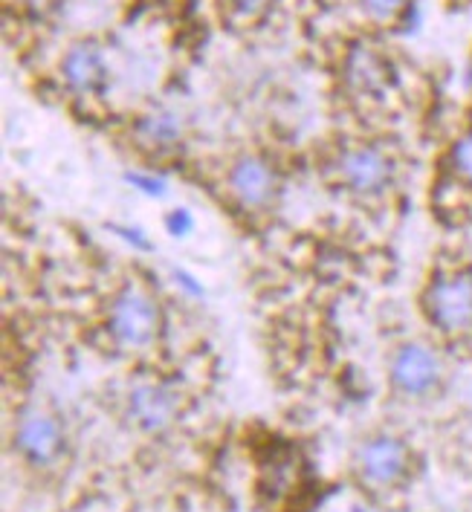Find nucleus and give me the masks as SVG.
<instances>
[{
    "label": "nucleus",
    "mask_w": 472,
    "mask_h": 512,
    "mask_svg": "<svg viewBox=\"0 0 472 512\" xmlns=\"http://www.w3.org/2000/svg\"><path fill=\"white\" fill-rule=\"evenodd\" d=\"M348 79L360 93H380L389 81V67L368 47H357L348 55Z\"/></svg>",
    "instance_id": "obj_11"
},
{
    "label": "nucleus",
    "mask_w": 472,
    "mask_h": 512,
    "mask_svg": "<svg viewBox=\"0 0 472 512\" xmlns=\"http://www.w3.org/2000/svg\"><path fill=\"white\" fill-rule=\"evenodd\" d=\"M125 411H128L131 423L142 432H166L174 426V420L180 414V397L174 388H168L166 382L142 379V382L131 385V391L125 397Z\"/></svg>",
    "instance_id": "obj_5"
},
{
    "label": "nucleus",
    "mask_w": 472,
    "mask_h": 512,
    "mask_svg": "<svg viewBox=\"0 0 472 512\" xmlns=\"http://www.w3.org/2000/svg\"><path fill=\"white\" fill-rule=\"evenodd\" d=\"M226 183H229V194L235 197V203L241 209L258 212L273 203L278 191V174L270 160H264L258 154H247V157L232 162Z\"/></svg>",
    "instance_id": "obj_6"
},
{
    "label": "nucleus",
    "mask_w": 472,
    "mask_h": 512,
    "mask_svg": "<svg viewBox=\"0 0 472 512\" xmlns=\"http://www.w3.org/2000/svg\"><path fill=\"white\" fill-rule=\"evenodd\" d=\"M61 79L64 84L79 93V96H96L105 90L108 84V61L105 53L93 44V41H82L73 44L67 55L61 58Z\"/></svg>",
    "instance_id": "obj_9"
},
{
    "label": "nucleus",
    "mask_w": 472,
    "mask_h": 512,
    "mask_svg": "<svg viewBox=\"0 0 472 512\" xmlns=\"http://www.w3.org/2000/svg\"><path fill=\"white\" fill-rule=\"evenodd\" d=\"M357 3L371 21H394L409 6V0H357Z\"/></svg>",
    "instance_id": "obj_14"
},
{
    "label": "nucleus",
    "mask_w": 472,
    "mask_h": 512,
    "mask_svg": "<svg viewBox=\"0 0 472 512\" xmlns=\"http://www.w3.org/2000/svg\"><path fill=\"white\" fill-rule=\"evenodd\" d=\"M183 134H186V122L174 110L157 108L145 113V116H139L137 136L142 139V145H148V148H157V151L174 148L183 139Z\"/></svg>",
    "instance_id": "obj_10"
},
{
    "label": "nucleus",
    "mask_w": 472,
    "mask_h": 512,
    "mask_svg": "<svg viewBox=\"0 0 472 512\" xmlns=\"http://www.w3.org/2000/svg\"><path fill=\"white\" fill-rule=\"evenodd\" d=\"M166 229L171 238H189L195 232V215L180 206V209H171L166 215Z\"/></svg>",
    "instance_id": "obj_16"
},
{
    "label": "nucleus",
    "mask_w": 472,
    "mask_h": 512,
    "mask_svg": "<svg viewBox=\"0 0 472 512\" xmlns=\"http://www.w3.org/2000/svg\"><path fill=\"white\" fill-rule=\"evenodd\" d=\"M125 183L134 191H139V194H145V197H166L168 191L166 180L151 174V171H128Z\"/></svg>",
    "instance_id": "obj_13"
},
{
    "label": "nucleus",
    "mask_w": 472,
    "mask_h": 512,
    "mask_svg": "<svg viewBox=\"0 0 472 512\" xmlns=\"http://www.w3.org/2000/svg\"><path fill=\"white\" fill-rule=\"evenodd\" d=\"M174 281H177V287H183L189 296H195V298H203V284L197 281L195 275L192 272H186V270H174Z\"/></svg>",
    "instance_id": "obj_18"
},
{
    "label": "nucleus",
    "mask_w": 472,
    "mask_h": 512,
    "mask_svg": "<svg viewBox=\"0 0 472 512\" xmlns=\"http://www.w3.org/2000/svg\"><path fill=\"white\" fill-rule=\"evenodd\" d=\"M446 162H449V174L455 177V183L472 189V128L452 142Z\"/></svg>",
    "instance_id": "obj_12"
},
{
    "label": "nucleus",
    "mask_w": 472,
    "mask_h": 512,
    "mask_svg": "<svg viewBox=\"0 0 472 512\" xmlns=\"http://www.w3.org/2000/svg\"><path fill=\"white\" fill-rule=\"evenodd\" d=\"M389 377L400 394L429 397L444 379V359L426 342H406L391 356Z\"/></svg>",
    "instance_id": "obj_4"
},
{
    "label": "nucleus",
    "mask_w": 472,
    "mask_h": 512,
    "mask_svg": "<svg viewBox=\"0 0 472 512\" xmlns=\"http://www.w3.org/2000/svg\"><path fill=\"white\" fill-rule=\"evenodd\" d=\"M15 446L29 463L47 466L61 455V446H64L61 423L50 411L29 408V411L21 414L18 426H15Z\"/></svg>",
    "instance_id": "obj_8"
},
{
    "label": "nucleus",
    "mask_w": 472,
    "mask_h": 512,
    "mask_svg": "<svg viewBox=\"0 0 472 512\" xmlns=\"http://www.w3.org/2000/svg\"><path fill=\"white\" fill-rule=\"evenodd\" d=\"M273 0H226V6H229V12H235V15H241V18H258L261 12H267V6H270Z\"/></svg>",
    "instance_id": "obj_17"
},
{
    "label": "nucleus",
    "mask_w": 472,
    "mask_h": 512,
    "mask_svg": "<svg viewBox=\"0 0 472 512\" xmlns=\"http://www.w3.org/2000/svg\"><path fill=\"white\" fill-rule=\"evenodd\" d=\"M423 313L444 336L472 333V272H438L423 293Z\"/></svg>",
    "instance_id": "obj_1"
},
{
    "label": "nucleus",
    "mask_w": 472,
    "mask_h": 512,
    "mask_svg": "<svg viewBox=\"0 0 472 512\" xmlns=\"http://www.w3.org/2000/svg\"><path fill=\"white\" fill-rule=\"evenodd\" d=\"M357 472L371 486H394L409 472V449L394 434H377L357 452Z\"/></svg>",
    "instance_id": "obj_7"
},
{
    "label": "nucleus",
    "mask_w": 472,
    "mask_h": 512,
    "mask_svg": "<svg viewBox=\"0 0 472 512\" xmlns=\"http://www.w3.org/2000/svg\"><path fill=\"white\" fill-rule=\"evenodd\" d=\"M160 324H163V316H160L157 301L137 284H128L113 296L111 310H108V333L116 345L128 351L148 348L157 339Z\"/></svg>",
    "instance_id": "obj_2"
},
{
    "label": "nucleus",
    "mask_w": 472,
    "mask_h": 512,
    "mask_svg": "<svg viewBox=\"0 0 472 512\" xmlns=\"http://www.w3.org/2000/svg\"><path fill=\"white\" fill-rule=\"evenodd\" d=\"M108 232H113L119 241H125L128 246H134L137 252H151V238L139 229V226H131V223H108Z\"/></svg>",
    "instance_id": "obj_15"
},
{
    "label": "nucleus",
    "mask_w": 472,
    "mask_h": 512,
    "mask_svg": "<svg viewBox=\"0 0 472 512\" xmlns=\"http://www.w3.org/2000/svg\"><path fill=\"white\" fill-rule=\"evenodd\" d=\"M336 171L348 191L362 197H377L394 183L397 165L389 151L380 145H354L339 154Z\"/></svg>",
    "instance_id": "obj_3"
}]
</instances>
